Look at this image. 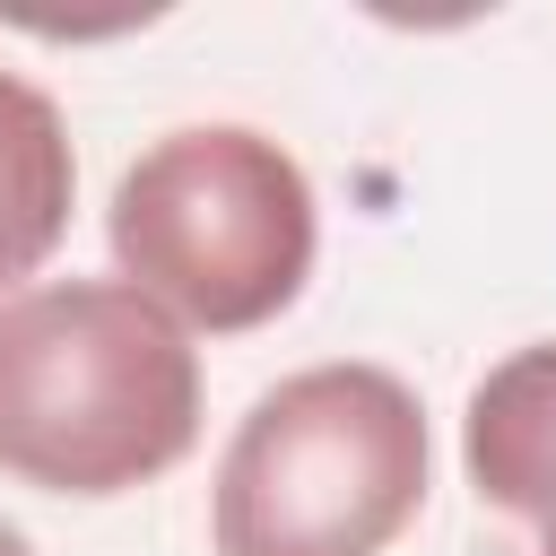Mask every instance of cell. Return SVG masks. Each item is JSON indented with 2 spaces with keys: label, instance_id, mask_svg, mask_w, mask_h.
<instances>
[{
  "label": "cell",
  "instance_id": "cell-1",
  "mask_svg": "<svg viewBox=\"0 0 556 556\" xmlns=\"http://www.w3.org/2000/svg\"><path fill=\"white\" fill-rule=\"evenodd\" d=\"M200 443V356L130 278L0 304V469L43 495H130Z\"/></svg>",
  "mask_w": 556,
  "mask_h": 556
},
{
  "label": "cell",
  "instance_id": "cell-2",
  "mask_svg": "<svg viewBox=\"0 0 556 556\" xmlns=\"http://www.w3.org/2000/svg\"><path fill=\"white\" fill-rule=\"evenodd\" d=\"M426 504V408L382 365H304L217 460V556H382Z\"/></svg>",
  "mask_w": 556,
  "mask_h": 556
},
{
  "label": "cell",
  "instance_id": "cell-3",
  "mask_svg": "<svg viewBox=\"0 0 556 556\" xmlns=\"http://www.w3.org/2000/svg\"><path fill=\"white\" fill-rule=\"evenodd\" d=\"M104 235H113L122 278L191 330L278 321L304 295L313 243H321L304 165L243 122L165 130L113 182Z\"/></svg>",
  "mask_w": 556,
  "mask_h": 556
},
{
  "label": "cell",
  "instance_id": "cell-4",
  "mask_svg": "<svg viewBox=\"0 0 556 556\" xmlns=\"http://www.w3.org/2000/svg\"><path fill=\"white\" fill-rule=\"evenodd\" d=\"M460 460H469V486L495 513H513L539 539H556V339L513 348L469 391Z\"/></svg>",
  "mask_w": 556,
  "mask_h": 556
},
{
  "label": "cell",
  "instance_id": "cell-5",
  "mask_svg": "<svg viewBox=\"0 0 556 556\" xmlns=\"http://www.w3.org/2000/svg\"><path fill=\"white\" fill-rule=\"evenodd\" d=\"M70 191H78V156L61 104L35 78L0 70V287L52 261V243L70 235Z\"/></svg>",
  "mask_w": 556,
  "mask_h": 556
},
{
  "label": "cell",
  "instance_id": "cell-6",
  "mask_svg": "<svg viewBox=\"0 0 556 556\" xmlns=\"http://www.w3.org/2000/svg\"><path fill=\"white\" fill-rule=\"evenodd\" d=\"M0 556H35V547H26V530H9V521H0Z\"/></svg>",
  "mask_w": 556,
  "mask_h": 556
},
{
  "label": "cell",
  "instance_id": "cell-7",
  "mask_svg": "<svg viewBox=\"0 0 556 556\" xmlns=\"http://www.w3.org/2000/svg\"><path fill=\"white\" fill-rule=\"evenodd\" d=\"M547 556H556V539H547Z\"/></svg>",
  "mask_w": 556,
  "mask_h": 556
}]
</instances>
